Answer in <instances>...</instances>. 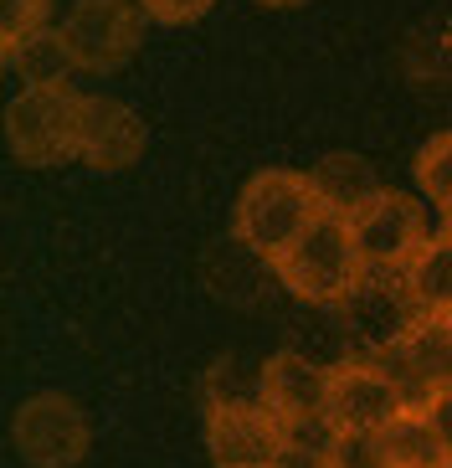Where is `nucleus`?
Masks as SVG:
<instances>
[{
	"label": "nucleus",
	"instance_id": "a211bd4d",
	"mask_svg": "<svg viewBox=\"0 0 452 468\" xmlns=\"http://www.w3.org/2000/svg\"><path fill=\"white\" fill-rule=\"evenodd\" d=\"M47 16H52V0H0V52L47 31Z\"/></svg>",
	"mask_w": 452,
	"mask_h": 468
},
{
	"label": "nucleus",
	"instance_id": "9d476101",
	"mask_svg": "<svg viewBox=\"0 0 452 468\" xmlns=\"http://www.w3.org/2000/svg\"><path fill=\"white\" fill-rule=\"evenodd\" d=\"M258 401L288 432L329 422V366L299 356V350H278L258 376Z\"/></svg>",
	"mask_w": 452,
	"mask_h": 468
},
{
	"label": "nucleus",
	"instance_id": "5701e85b",
	"mask_svg": "<svg viewBox=\"0 0 452 468\" xmlns=\"http://www.w3.org/2000/svg\"><path fill=\"white\" fill-rule=\"evenodd\" d=\"M258 5H299V0H258Z\"/></svg>",
	"mask_w": 452,
	"mask_h": 468
},
{
	"label": "nucleus",
	"instance_id": "9b49d317",
	"mask_svg": "<svg viewBox=\"0 0 452 468\" xmlns=\"http://www.w3.org/2000/svg\"><path fill=\"white\" fill-rule=\"evenodd\" d=\"M150 134H144V119H139L129 103L119 98H103V93H88L82 103V144H78V160L93 170H129L144 154Z\"/></svg>",
	"mask_w": 452,
	"mask_h": 468
},
{
	"label": "nucleus",
	"instance_id": "f257e3e1",
	"mask_svg": "<svg viewBox=\"0 0 452 468\" xmlns=\"http://www.w3.org/2000/svg\"><path fill=\"white\" fill-rule=\"evenodd\" d=\"M319 211L324 207H319L314 180L303 170H258L242 186V196H237L232 237L247 252H258V258H268L278 268Z\"/></svg>",
	"mask_w": 452,
	"mask_h": 468
},
{
	"label": "nucleus",
	"instance_id": "1a4fd4ad",
	"mask_svg": "<svg viewBox=\"0 0 452 468\" xmlns=\"http://www.w3.org/2000/svg\"><path fill=\"white\" fill-rule=\"evenodd\" d=\"M401 412H411V407L375 356L329 366V422H334V432H385Z\"/></svg>",
	"mask_w": 452,
	"mask_h": 468
},
{
	"label": "nucleus",
	"instance_id": "f03ea898",
	"mask_svg": "<svg viewBox=\"0 0 452 468\" xmlns=\"http://www.w3.org/2000/svg\"><path fill=\"white\" fill-rule=\"evenodd\" d=\"M278 278L288 283L293 299L309 303H344L360 289L365 278V258L355 248V232H350V217L340 211H319L309 221V232L288 248V258L278 262Z\"/></svg>",
	"mask_w": 452,
	"mask_h": 468
},
{
	"label": "nucleus",
	"instance_id": "6e6552de",
	"mask_svg": "<svg viewBox=\"0 0 452 468\" xmlns=\"http://www.w3.org/2000/svg\"><path fill=\"white\" fill-rule=\"evenodd\" d=\"M350 232H355V248L365 258V273H396L416 258L426 237V211L416 196L406 191H375L365 207L350 217Z\"/></svg>",
	"mask_w": 452,
	"mask_h": 468
},
{
	"label": "nucleus",
	"instance_id": "f8f14e48",
	"mask_svg": "<svg viewBox=\"0 0 452 468\" xmlns=\"http://www.w3.org/2000/svg\"><path fill=\"white\" fill-rule=\"evenodd\" d=\"M344 314L355 319V330L370 335L375 340V350H391V345L406 340V330L422 319V309H416V299H411L406 278H391V283H381V278H360V289L344 299Z\"/></svg>",
	"mask_w": 452,
	"mask_h": 468
},
{
	"label": "nucleus",
	"instance_id": "20e7f679",
	"mask_svg": "<svg viewBox=\"0 0 452 468\" xmlns=\"http://www.w3.org/2000/svg\"><path fill=\"white\" fill-rule=\"evenodd\" d=\"M62 42L82 72H119L144 42V5L139 0H72Z\"/></svg>",
	"mask_w": 452,
	"mask_h": 468
},
{
	"label": "nucleus",
	"instance_id": "6ab92c4d",
	"mask_svg": "<svg viewBox=\"0 0 452 468\" xmlns=\"http://www.w3.org/2000/svg\"><path fill=\"white\" fill-rule=\"evenodd\" d=\"M329 463L334 468H385L381 438L375 432H340L334 448H329Z\"/></svg>",
	"mask_w": 452,
	"mask_h": 468
},
{
	"label": "nucleus",
	"instance_id": "f3484780",
	"mask_svg": "<svg viewBox=\"0 0 452 468\" xmlns=\"http://www.w3.org/2000/svg\"><path fill=\"white\" fill-rule=\"evenodd\" d=\"M416 186L432 196V207H442L452 217V129L432 134L416 154Z\"/></svg>",
	"mask_w": 452,
	"mask_h": 468
},
{
	"label": "nucleus",
	"instance_id": "ddd939ff",
	"mask_svg": "<svg viewBox=\"0 0 452 468\" xmlns=\"http://www.w3.org/2000/svg\"><path fill=\"white\" fill-rule=\"evenodd\" d=\"M309 180H314L319 207L340 211V217H355L370 196L381 191V180H375L365 154H324V160L309 170Z\"/></svg>",
	"mask_w": 452,
	"mask_h": 468
},
{
	"label": "nucleus",
	"instance_id": "4468645a",
	"mask_svg": "<svg viewBox=\"0 0 452 468\" xmlns=\"http://www.w3.org/2000/svg\"><path fill=\"white\" fill-rule=\"evenodd\" d=\"M401 278H406V289L422 314H452V237L447 232L426 237L416 248V258L401 268Z\"/></svg>",
	"mask_w": 452,
	"mask_h": 468
},
{
	"label": "nucleus",
	"instance_id": "423d86ee",
	"mask_svg": "<svg viewBox=\"0 0 452 468\" xmlns=\"http://www.w3.org/2000/svg\"><path fill=\"white\" fill-rule=\"evenodd\" d=\"M205 453L216 468H278L288 453V427L262 401H211L205 407Z\"/></svg>",
	"mask_w": 452,
	"mask_h": 468
},
{
	"label": "nucleus",
	"instance_id": "aec40b11",
	"mask_svg": "<svg viewBox=\"0 0 452 468\" xmlns=\"http://www.w3.org/2000/svg\"><path fill=\"white\" fill-rule=\"evenodd\" d=\"M139 5H144V16L160 21V27H191V21H201L216 0H139Z\"/></svg>",
	"mask_w": 452,
	"mask_h": 468
},
{
	"label": "nucleus",
	"instance_id": "0eeeda50",
	"mask_svg": "<svg viewBox=\"0 0 452 468\" xmlns=\"http://www.w3.org/2000/svg\"><path fill=\"white\" fill-rule=\"evenodd\" d=\"M375 360L401 386L411 412H426L432 397L452 391V314H422L406 330V340L391 350H375Z\"/></svg>",
	"mask_w": 452,
	"mask_h": 468
},
{
	"label": "nucleus",
	"instance_id": "7ed1b4c3",
	"mask_svg": "<svg viewBox=\"0 0 452 468\" xmlns=\"http://www.w3.org/2000/svg\"><path fill=\"white\" fill-rule=\"evenodd\" d=\"M82 103H88V93H78L72 83L21 88L5 103V144H11V154L31 170L72 160L82 144Z\"/></svg>",
	"mask_w": 452,
	"mask_h": 468
},
{
	"label": "nucleus",
	"instance_id": "dca6fc26",
	"mask_svg": "<svg viewBox=\"0 0 452 468\" xmlns=\"http://www.w3.org/2000/svg\"><path fill=\"white\" fill-rule=\"evenodd\" d=\"M5 57V68L21 78L26 88H52V83H68V72L78 68L68 52V42H62V27L57 31H37L31 42L11 47V52H0Z\"/></svg>",
	"mask_w": 452,
	"mask_h": 468
},
{
	"label": "nucleus",
	"instance_id": "2eb2a0df",
	"mask_svg": "<svg viewBox=\"0 0 452 468\" xmlns=\"http://www.w3.org/2000/svg\"><path fill=\"white\" fill-rule=\"evenodd\" d=\"M381 438V458L385 468H447L437 432H432V417L426 412H401L396 422L375 432Z\"/></svg>",
	"mask_w": 452,
	"mask_h": 468
},
{
	"label": "nucleus",
	"instance_id": "39448f33",
	"mask_svg": "<svg viewBox=\"0 0 452 468\" xmlns=\"http://www.w3.org/2000/svg\"><path fill=\"white\" fill-rule=\"evenodd\" d=\"M11 448L26 468H78L88 453V417L62 391H37L11 417Z\"/></svg>",
	"mask_w": 452,
	"mask_h": 468
},
{
	"label": "nucleus",
	"instance_id": "4be33fe9",
	"mask_svg": "<svg viewBox=\"0 0 452 468\" xmlns=\"http://www.w3.org/2000/svg\"><path fill=\"white\" fill-rule=\"evenodd\" d=\"M278 468H334V463H329L324 448H288V453L278 458Z\"/></svg>",
	"mask_w": 452,
	"mask_h": 468
},
{
	"label": "nucleus",
	"instance_id": "b1692460",
	"mask_svg": "<svg viewBox=\"0 0 452 468\" xmlns=\"http://www.w3.org/2000/svg\"><path fill=\"white\" fill-rule=\"evenodd\" d=\"M442 232H447V237H452V217H447V227H442Z\"/></svg>",
	"mask_w": 452,
	"mask_h": 468
},
{
	"label": "nucleus",
	"instance_id": "412c9836",
	"mask_svg": "<svg viewBox=\"0 0 452 468\" xmlns=\"http://www.w3.org/2000/svg\"><path fill=\"white\" fill-rule=\"evenodd\" d=\"M426 417H432V432H437L442 453H447V468H452V391L426 401Z\"/></svg>",
	"mask_w": 452,
	"mask_h": 468
}]
</instances>
